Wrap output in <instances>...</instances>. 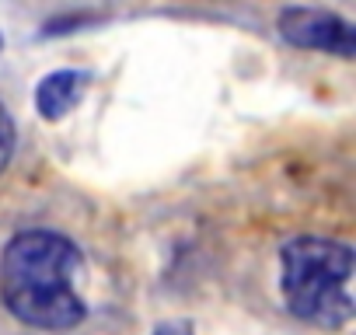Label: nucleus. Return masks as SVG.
<instances>
[{"instance_id":"1","label":"nucleus","mask_w":356,"mask_h":335,"mask_svg":"<svg viewBox=\"0 0 356 335\" xmlns=\"http://www.w3.org/2000/svg\"><path fill=\"white\" fill-rule=\"evenodd\" d=\"M81 276V248L46 227L15 234L0 252V300L22 325L39 332H67L88 318L77 290Z\"/></svg>"},{"instance_id":"2","label":"nucleus","mask_w":356,"mask_h":335,"mask_svg":"<svg viewBox=\"0 0 356 335\" xmlns=\"http://www.w3.org/2000/svg\"><path fill=\"white\" fill-rule=\"evenodd\" d=\"M353 248L332 238H293L280 252L286 311L314 328H342L353 318Z\"/></svg>"},{"instance_id":"3","label":"nucleus","mask_w":356,"mask_h":335,"mask_svg":"<svg viewBox=\"0 0 356 335\" xmlns=\"http://www.w3.org/2000/svg\"><path fill=\"white\" fill-rule=\"evenodd\" d=\"M276 28L283 42H290L293 49H318V53H332L342 60H353L356 53L353 25L325 8H286Z\"/></svg>"},{"instance_id":"4","label":"nucleus","mask_w":356,"mask_h":335,"mask_svg":"<svg viewBox=\"0 0 356 335\" xmlns=\"http://www.w3.org/2000/svg\"><path fill=\"white\" fill-rule=\"evenodd\" d=\"M88 84H91L88 70H53V74H46L35 88L39 115L49 119V122L63 119L74 105H81V98L88 95Z\"/></svg>"},{"instance_id":"5","label":"nucleus","mask_w":356,"mask_h":335,"mask_svg":"<svg viewBox=\"0 0 356 335\" xmlns=\"http://www.w3.org/2000/svg\"><path fill=\"white\" fill-rule=\"evenodd\" d=\"M15 143H18V136H15V122H11L8 108L0 105V175H4V168H8L11 157H15Z\"/></svg>"},{"instance_id":"6","label":"nucleus","mask_w":356,"mask_h":335,"mask_svg":"<svg viewBox=\"0 0 356 335\" xmlns=\"http://www.w3.org/2000/svg\"><path fill=\"white\" fill-rule=\"evenodd\" d=\"M150 335H196V332H193V325H186V321H164V325H157Z\"/></svg>"}]
</instances>
